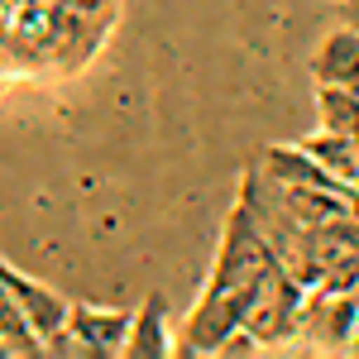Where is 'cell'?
<instances>
[{
	"label": "cell",
	"mask_w": 359,
	"mask_h": 359,
	"mask_svg": "<svg viewBox=\"0 0 359 359\" xmlns=\"http://www.w3.org/2000/svg\"><path fill=\"white\" fill-rule=\"evenodd\" d=\"M302 302H306V287L297 278L287 273L283 264H273L269 273L259 278L254 297L245 306V331L269 350L278 340H292L297 335V316H302Z\"/></svg>",
	"instance_id": "6da1fadb"
},
{
	"label": "cell",
	"mask_w": 359,
	"mask_h": 359,
	"mask_svg": "<svg viewBox=\"0 0 359 359\" xmlns=\"http://www.w3.org/2000/svg\"><path fill=\"white\" fill-rule=\"evenodd\" d=\"M259 168L283 182V187H306V192H326L335 201H345L350 211L359 216V182H345V177H335L326 163H316L311 154H306L302 144H264V154H259Z\"/></svg>",
	"instance_id": "7a4b0ae2"
},
{
	"label": "cell",
	"mask_w": 359,
	"mask_h": 359,
	"mask_svg": "<svg viewBox=\"0 0 359 359\" xmlns=\"http://www.w3.org/2000/svg\"><path fill=\"white\" fill-rule=\"evenodd\" d=\"M130 321L135 311L125 306H86V302H72L67 311V331H72V355L82 359H111V355H125V335H130Z\"/></svg>",
	"instance_id": "3957f363"
},
{
	"label": "cell",
	"mask_w": 359,
	"mask_h": 359,
	"mask_svg": "<svg viewBox=\"0 0 359 359\" xmlns=\"http://www.w3.org/2000/svg\"><path fill=\"white\" fill-rule=\"evenodd\" d=\"M0 287L15 297L20 316H25V326L34 331V340H39V345L67 326V311H72V302H67V297H57L53 287L34 283L29 273H20V269H15V264H5V259H0Z\"/></svg>",
	"instance_id": "277c9868"
},
{
	"label": "cell",
	"mask_w": 359,
	"mask_h": 359,
	"mask_svg": "<svg viewBox=\"0 0 359 359\" xmlns=\"http://www.w3.org/2000/svg\"><path fill=\"white\" fill-rule=\"evenodd\" d=\"M316 86H359V29L335 25L311 53Z\"/></svg>",
	"instance_id": "5b68a950"
},
{
	"label": "cell",
	"mask_w": 359,
	"mask_h": 359,
	"mask_svg": "<svg viewBox=\"0 0 359 359\" xmlns=\"http://www.w3.org/2000/svg\"><path fill=\"white\" fill-rule=\"evenodd\" d=\"M125 355H130V359H168V355H172L163 292H149V297L139 302L135 321H130V335H125Z\"/></svg>",
	"instance_id": "8992f818"
},
{
	"label": "cell",
	"mask_w": 359,
	"mask_h": 359,
	"mask_svg": "<svg viewBox=\"0 0 359 359\" xmlns=\"http://www.w3.org/2000/svg\"><path fill=\"white\" fill-rule=\"evenodd\" d=\"M316 120L331 135L359 139V86H316Z\"/></svg>",
	"instance_id": "52a82bcc"
},
{
	"label": "cell",
	"mask_w": 359,
	"mask_h": 359,
	"mask_svg": "<svg viewBox=\"0 0 359 359\" xmlns=\"http://www.w3.org/2000/svg\"><path fill=\"white\" fill-rule=\"evenodd\" d=\"M302 149L316 158V163L331 168L335 177H345V182H355V177H359V139L331 135V130H316V135L302 139Z\"/></svg>",
	"instance_id": "ba28073f"
},
{
	"label": "cell",
	"mask_w": 359,
	"mask_h": 359,
	"mask_svg": "<svg viewBox=\"0 0 359 359\" xmlns=\"http://www.w3.org/2000/svg\"><path fill=\"white\" fill-rule=\"evenodd\" d=\"M331 15H335V25L359 29V0H331Z\"/></svg>",
	"instance_id": "9c48e42d"
}]
</instances>
